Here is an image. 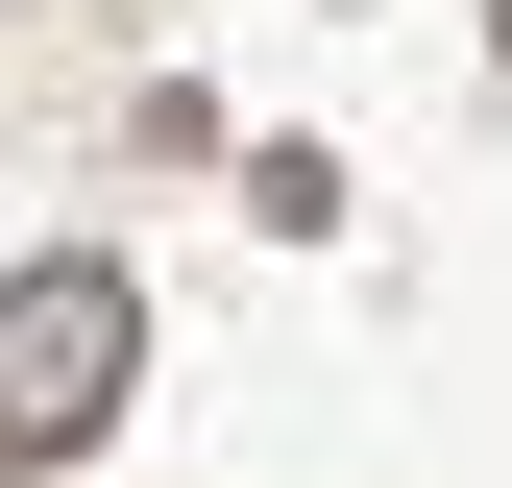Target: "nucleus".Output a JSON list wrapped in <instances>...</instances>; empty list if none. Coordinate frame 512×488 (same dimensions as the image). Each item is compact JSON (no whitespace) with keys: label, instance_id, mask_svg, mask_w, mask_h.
<instances>
[{"label":"nucleus","instance_id":"1","mask_svg":"<svg viewBox=\"0 0 512 488\" xmlns=\"http://www.w3.org/2000/svg\"><path fill=\"white\" fill-rule=\"evenodd\" d=\"M122 391H147V293H122L98 244L0 269V464H74V440H98Z\"/></svg>","mask_w":512,"mask_h":488}]
</instances>
